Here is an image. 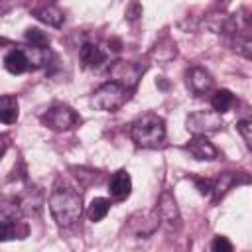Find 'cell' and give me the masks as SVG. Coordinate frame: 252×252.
<instances>
[{"label":"cell","mask_w":252,"mask_h":252,"mask_svg":"<svg viewBox=\"0 0 252 252\" xmlns=\"http://www.w3.org/2000/svg\"><path fill=\"white\" fill-rule=\"evenodd\" d=\"M49 213L59 226L75 224L83 215L81 195L71 187H55L49 197Z\"/></svg>","instance_id":"cell-1"},{"label":"cell","mask_w":252,"mask_h":252,"mask_svg":"<svg viewBox=\"0 0 252 252\" xmlns=\"http://www.w3.org/2000/svg\"><path fill=\"white\" fill-rule=\"evenodd\" d=\"M130 136L138 148H146V150L159 148L165 140V122L161 116L154 112H146L132 122Z\"/></svg>","instance_id":"cell-2"},{"label":"cell","mask_w":252,"mask_h":252,"mask_svg":"<svg viewBox=\"0 0 252 252\" xmlns=\"http://www.w3.org/2000/svg\"><path fill=\"white\" fill-rule=\"evenodd\" d=\"M128 94H130V91L124 89L120 83L108 81L94 91L93 104H94V108H98L102 112H114L128 100Z\"/></svg>","instance_id":"cell-3"},{"label":"cell","mask_w":252,"mask_h":252,"mask_svg":"<svg viewBox=\"0 0 252 252\" xmlns=\"http://www.w3.org/2000/svg\"><path fill=\"white\" fill-rule=\"evenodd\" d=\"M222 118L215 110H197L191 112L185 120V128L195 136H207L213 132H219L222 128Z\"/></svg>","instance_id":"cell-4"},{"label":"cell","mask_w":252,"mask_h":252,"mask_svg":"<svg viewBox=\"0 0 252 252\" xmlns=\"http://www.w3.org/2000/svg\"><path fill=\"white\" fill-rule=\"evenodd\" d=\"M79 116H77V112H73L69 106H65V104H53L47 112H43L41 114V122L47 126V128H51V130H55V132H65V130H71V128H75L77 124H79Z\"/></svg>","instance_id":"cell-5"},{"label":"cell","mask_w":252,"mask_h":252,"mask_svg":"<svg viewBox=\"0 0 252 252\" xmlns=\"http://www.w3.org/2000/svg\"><path fill=\"white\" fill-rule=\"evenodd\" d=\"M158 226H159V217L156 211H138L126 222V230L130 234L142 236V238L152 236L158 230Z\"/></svg>","instance_id":"cell-6"},{"label":"cell","mask_w":252,"mask_h":252,"mask_svg":"<svg viewBox=\"0 0 252 252\" xmlns=\"http://www.w3.org/2000/svg\"><path fill=\"white\" fill-rule=\"evenodd\" d=\"M156 213L159 217V220L169 228V230H177L181 226V215H179V207L173 199V195L165 189L161 191L159 199H158V207H156Z\"/></svg>","instance_id":"cell-7"},{"label":"cell","mask_w":252,"mask_h":252,"mask_svg":"<svg viewBox=\"0 0 252 252\" xmlns=\"http://www.w3.org/2000/svg\"><path fill=\"white\" fill-rule=\"evenodd\" d=\"M110 77L114 83H120L124 89L128 91H134L138 81H140V75H142V69L134 63H128V61H116L110 69Z\"/></svg>","instance_id":"cell-8"},{"label":"cell","mask_w":252,"mask_h":252,"mask_svg":"<svg viewBox=\"0 0 252 252\" xmlns=\"http://www.w3.org/2000/svg\"><path fill=\"white\" fill-rule=\"evenodd\" d=\"M185 83L191 89V93H195V94H207L215 87V81H213L211 73L205 71L203 67H191L185 73Z\"/></svg>","instance_id":"cell-9"},{"label":"cell","mask_w":252,"mask_h":252,"mask_svg":"<svg viewBox=\"0 0 252 252\" xmlns=\"http://www.w3.org/2000/svg\"><path fill=\"white\" fill-rule=\"evenodd\" d=\"M79 59L85 69H98L104 63L106 53L96 43H83L79 49Z\"/></svg>","instance_id":"cell-10"},{"label":"cell","mask_w":252,"mask_h":252,"mask_svg":"<svg viewBox=\"0 0 252 252\" xmlns=\"http://www.w3.org/2000/svg\"><path fill=\"white\" fill-rule=\"evenodd\" d=\"M108 191H110V195H112L114 199H118V201L126 199V197L130 195V191H132V177H130V173H128L126 169L116 171V173L110 177V181H108Z\"/></svg>","instance_id":"cell-11"},{"label":"cell","mask_w":252,"mask_h":252,"mask_svg":"<svg viewBox=\"0 0 252 252\" xmlns=\"http://www.w3.org/2000/svg\"><path fill=\"white\" fill-rule=\"evenodd\" d=\"M250 177L244 175V173H234V171H226V173H220V177L215 181L213 185V193H215V199H220L226 191H230L234 185H240V183H248Z\"/></svg>","instance_id":"cell-12"},{"label":"cell","mask_w":252,"mask_h":252,"mask_svg":"<svg viewBox=\"0 0 252 252\" xmlns=\"http://www.w3.org/2000/svg\"><path fill=\"white\" fill-rule=\"evenodd\" d=\"M32 14H33V18H37L39 22H43V24H47L51 28H61L63 20H65L63 12L55 4H41V6L33 8Z\"/></svg>","instance_id":"cell-13"},{"label":"cell","mask_w":252,"mask_h":252,"mask_svg":"<svg viewBox=\"0 0 252 252\" xmlns=\"http://www.w3.org/2000/svg\"><path fill=\"white\" fill-rule=\"evenodd\" d=\"M4 67H6V71H10L12 75H22V73H26L32 65H30V59H28L26 51H24L22 47H16V49H12V51L6 53V57H4Z\"/></svg>","instance_id":"cell-14"},{"label":"cell","mask_w":252,"mask_h":252,"mask_svg":"<svg viewBox=\"0 0 252 252\" xmlns=\"http://www.w3.org/2000/svg\"><path fill=\"white\" fill-rule=\"evenodd\" d=\"M187 150H189V154H191L195 159H207V161H211V159L217 158V148H215L205 136H195V138L187 144Z\"/></svg>","instance_id":"cell-15"},{"label":"cell","mask_w":252,"mask_h":252,"mask_svg":"<svg viewBox=\"0 0 252 252\" xmlns=\"http://www.w3.org/2000/svg\"><path fill=\"white\" fill-rule=\"evenodd\" d=\"M152 57L158 59V61H169L175 57V43L171 41L169 35H161L154 47H152Z\"/></svg>","instance_id":"cell-16"},{"label":"cell","mask_w":252,"mask_h":252,"mask_svg":"<svg viewBox=\"0 0 252 252\" xmlns=\"http://www.w3.org/2000/svg\"><path fill=\"white\" fill-rule=\"evenodd\" d=\"M0 120L4 124H12L18 120V98L12 94H4L0 98Z\"/></svg>","instance_id":"cell-17"},{"label":"cell","mask_w":252,"mask_h":252,"mask_svg":"<svg viewBox=\"0 0 252 252\" xmlns=\"http://www.w3.org/2000/svg\"><path fill=\"white\" fill-rule=\"evenodd\" d=\"M108 211H110V201L104 197H94L91 201V205L87 207V217L93 222H100L108 215Z\"/></svg>","instance_id":"cell-18"},{"label":"cell","mask_w":252,"mask_h":252,"mask_svg":"<svg viewBox=\"0 0 252 252\" xmlns=\"http://www.w3.org/2000/svg\"><path fill=\"white\" fill-rule=\"evenodd\" d=\"M211 104H213V110H215V112L222 114V112H228V110H230V106L234 104V96H232L230 91L220 89V91H217V93L213 94Z\"/></svg>","instance_id":"cell-19"},{"label":"cell","mask_w":252,"mask_h":252,"mask_svg":"<svg viewBox=\"0 0 252 252\" xmlns=\"http://www.w3.org/2000/svg\"><path fill=\"white\" fill-rule=\"evenodd\" d=\"M26 41H28L32 47H41V49H45L47 43H49V37H47L41 30H37V28H30V30L26 32Z\"/></svg>","instance_id":"cell-20"},{"label":"cell","mask_w":252,"mask_h":252,"mask_svg":"<svg viewBox=\"0 0 252 252\" xmlns=\"http://www.w3.org/2000/svg\"><path fill=\"white\" fill-rule=\"evenodd\" d=\"M232 49L238 55H242L246 59H252V37H248V35H236V39L232 43Z\"/></svg>","instance_id":"cell-21"},{"label":"cell","mask_w":252,"mask_h":252,"mask_svg":"<svg viewBox=\"0 0 252 252\" xmlns=\"http://www.w3.org/2000/svg\"><path fill=\"white\" fill-rule=\"evenodd\" d=\"M236 130L240 132L242 140L246 142V146L252 150V118H244L236 122Z\"/></svg>","instance_id":"cell-22"},{"label":"cell","mask_w":252,"mask_h":252,"mask_svg":"<svg viewBox=\"0 0 252 252\" xmlns=\"http://www.w3.org/2000/svg\"><path fill=\"white\" fill-rule=\"evenodd\" d=\"M211 252H232V244L226 236H215L211 242Z\"/></svg>","instance_id":"cell-23"},{"label":"cell","mask_w":252,"mask_h":252,"mask_svg":"<svg viewBox=\"0 0 252 252\" xmlns=\"http://www.w3.org/2000/svg\"><path fill=\"white\" fill-rule=\"evenodd\" d=\"M193 183H195V187H197V191L203 195V197H209L211 193H213V181L211 179H201V177H193Z\"/></svg>","instance_id":"cell-24"},{"label":"cell","mask_w":252,"mask_h":252,"mask_svg":"<svg viewBox=\"0 0 252 252\" xmlns=\"http://www.w3.org/2000/svg\"><path fill=\"white\" fill-rule=\"evenodd\" d=\"M140 16H142V4H138V2L128 4V8H126V18H128L130 22H134V20H138Z\"/></svg>","instance_id":"cell-25"},{"label":"cell","mask_w":252,"mask_h":252,"mask_svg":"<svg viewBox=\"0 0 252 252\" xmlns=\"http://www.w3.org/2000/svg\"><path fill=\"white\" fill-rule=\"evenodd\" d=\"M156 85H158V87H159V89H163V91H165V89H169V83H167V81H163V79H161V77H159V79H158V81H156Z\"/></svg>","instance_id":"cell-26"}]
</instances>
